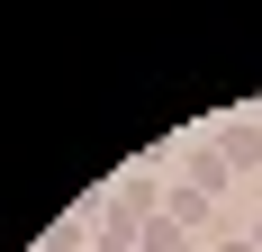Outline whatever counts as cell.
<instances>
[{
	"mask_svg": "<svg viewBox=\"0 0 262 252\" xmlns=\"http://www.w3.org/2000/svg\"><path fill=\"white\" fill-rule=\"evenodd\" d=\"M217 153H226V171H262V126H235Z\"/></svg>",
	"mask_w": 262,
	"mask_h": 252,
	"instance_id": "cell-1",
	"label": "cell"
},
{
	"mask_svg": "<svg viewBox=\"0 0 262 252\" xmlns=\"http://www.w3.org/2000/svg\"><path fill=\"white\" fill-rule=\"evenodd\" d=\"M253 243H262V225H253Z\"/></svg>",
	"mask_w": 262,
	"mask_h": 252,
	"instance_id": "cell-4",
	"label": "cell"
},
{
	"mask_svg": "<svg viewBox=\"0 0 262 252\" xmlns=\"http://www.w3.org/2000/svg\"><path fill=\"white\" fill-rule=\"evenodd\" d=\"M154 252H190L181 234H172V216H163V225H154Z\"/></svg>",
	"mask_w": 262,
	"mask_h": 252,
	"instance_id": "cell-3",
	"label": "cell"
},
{
	"mask_svg": "<svg viewBox=\"0 0 262 252\" xmlns=\"http://www.w3.org/2000/svg\"><path fill=\"white\" fill-rule=\"evenodd\" d=\"M172 216L181 225H208V189H172Z\"/></svg>",
	"mask_w": 262,
	"mask_h": 252,
	"instance_id": "cell-2",
	"label": "cell"
}]
</instances>
